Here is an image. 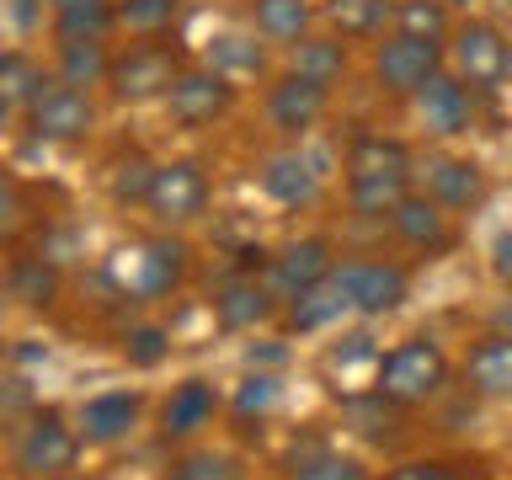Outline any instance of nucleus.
I'll list each match as a JSON object with an SVG mask.
<instances>
[{
    "instance_id": "1",
    "label": "nucleus",
    "mask_w": 512,
    "mask_h": 480,
    "mask_svg": "<svg viewBox=\"0 0 512 480\" xmlns=\"http://www.w3.org/2000/svg\"><path fill=\"white\" fill-rule=\"evenodd\" d=\"M192 267L187 240H176L171 230H160L155 240H134L107 262V278L118 288V299L128 304H160L166 294H176Z\"/></svg>"
},
{
    "instance_id": "2",
    "label": "nucleus",
    "mask_w": 512,
    "mask_h": 480,
    "mask_svg": "<svg viewBox=\"0 0 512 480\" xmlns=\"http://www.w3.org/2000/svg\"><path fill=\"white\" fill-rule=\"evenodd\" d=\"M187 70L182 48L166 38H134L128 48H112V70H107V102L118 107H144V102H166L176 75Z\"/></svg>"
},
{
    "instance_id": "3",
    "label": "nucleus",
    "mask_w": 512,
    "mask_h": 480,
    "mask_svg": "<svg viewBox=\"0 0 512 480\" xmlns=\"http://www.w3.org/2000/svg\"><path fill=\"white\" fill-rule=\"evenodd\" d=\"M374 390L384 400H395L400 411H416L427 400H438L448 390V352L432 336H411L395 342L384 358L374 363Z\"/></svg>"
},
{
    "instance_id": "4",
    "label": "nucleus",
    "mask_w": 512,
    "mask_h": 480,
    "mask_svg": "<svg viewBox=\"0 0 512 480\" xmlns=\"http://www.w3.org/2000/svg\"><path fill=\"white\" fill-rule=\"evenodd\" d=\"M86 438L80 427L64 416L59 406H38L16 427V443H11V475L16 480H54V475H75V459Z\"/></svg>"
},
{
    "instance_id": "5",
    "label": "nucleus",
    "mask_w": 512,
    "mask_h": 480,
    "mask_svg": "<svg viewBox=\"0 0 512 480\" xmlns=\"http://www.w3.org/2000/svg\"><path fill=\"white\" fill-rule=\"evenodd\" d=\"M208 203H214V176H208V166L192 155H176V160H160L155 166L144 214L155 219V230H187V224H198L208 214Z\"/></svg>"
},
{
    "instance_id": "6",
    "label": "nucleus",
    "mask_w": 512,
    "mask_h": 480,
    "mask_svg": "<svg viewBox=\"0 0 512 480\" xmlns=\"http://www.w3.org/2000/svg\"><path fill=\"white\" fill-rule=\"evenodd\" d=\"M96 96L80 91V86H64V80L54 75L48 86L38 91V102L27 107V134L43 139V144H86L96 134Z\"/></svg>"
},
{
    "instance_id": "7",
    "label": "nucleus",
    "mask_w": 512,
    "mask_h": 480,
    "mask_svg": "<svg viewBox=\"0 0 512 480\" xmlns=\"http://www.w3.org/2000/svg\"><path fill=\"white\" fill-rule=\"evenodd\" d=\"M235 112V80L219 75L214 64H187L182 75H176V86L166 96V118L182 128V134H203V128L224 123Z\"/></svg>"
},
{
    "instance_id": "8",
    "label": "nucleus",
    "mask_w": 512,
    "mask_h": 480,
    "mask_svg": "<svg viewBox=\"0 0 512 480\" xmlns=\"http://www.w3.org/2000/svg\"><path fill=\"white\" fill-rule=\"evenodd\" d=\"M448 64V43H427V38H406V32H390V38L374 43V86L390 96H416Z\"/></svg>"
},
{
    "instance_id": "9",
    "label": "nucleus",
    "mask_w": 512,
    "mask_h": 480,
    "mask_svg": "<svg viewBox=\"0 0 512 480\" xmlns=\"http://www.w3.org/2000/svg\"><path fill=\"white\" fill-rule=\"evenodd\" d=\"M507 54H512L507 32L496 22H480V16L475 22H459L454 32H448V70L475 91L502 86L507 80Z\"/></svg>"
},
{
    "instance_id": "10",
    "label": "nucleus",
    "mask_w": 512,
    "mask_h": 480,
    "mask_svg": "<svg viewBox=\"0 0 512 480\" xmlns=\"http://www.w3.org/2000/svg\"><path fill=\"white\" fill-rule=\"evenodd\" d=\"M331 278L352 299V315H390L411 294V272L384 256H347V262H336Z\"/></svg>"
},
{
    "instance_id": "11",
    "label": "nucleus",
    "mask_w": 512,
    "mask_h": 480,
    "mask_svg": "<svg viewBox=\"0 0 512 480\" xmlns=\"http://www.w3.org/2000/svg\"><path fill=\"white\" fill-rule=\"evenodd\" d=\"M262 112H267V128H272L278 139H304V134H315V128L326 123V112H331V91L288 70V75H278V80L267 86Z\"/></svg>"
},
{
    "instance_id": "12",
    "label": "nucleus",
    "mask_w": 512,
    "mask_h": 480,
    "mask_svg": "<svg viewBox=\"0 0 512 480\" xmlns=\"http://www.w3.org/2000/svg\"><path fill=\"white\" fill-rule=\"evenodd\" d=\"M336 246L326 235H304L294 240V246H283L278 256H267V267H262V283L278 294V304L288 299H299V294H310V288H320L336 272Z\"/></svg>"
},
{
    "instance_id": "13",
    "label": "nucleus",
    "mask_w": 512,
    "mask_h": 480,
    "mask_svg": "<svg viewBox=\"0 0 512 480\" xmlns=\"http://www.w3.org/2000/svg\"><path fill=\"white\" fill-rule=\"evenodd\" d=\"M416 182H422V192L438 208H448V214H470V208L486 203V171L475 166L470 155H427L416 160Z\"/></svg>"
},
{
    "instance_id": "14",
    "label": "nucleus",
    "mask_w": 512,
    "mask_h": 480,
    "mask_svg": "<svg viewBox=\"0 0 512 480\" xmlns=\"http://www.w3.org/2000/svg\"><path fill=\"white\" fill-rule=\"evenodd\" d=\"M411 107H416V123H422L427 134L454 139V134H464V128L475 123V86H464V80L443 64V70L411 96Z\"/></svg>"
},
{
    "instance_id": "15",
    "label": "nucleus",
    "mask_w": 512,
    "mask_h": 480,
    "mask_svg": "<svg viewBox=\"0 0 512 480\" xmlns=\"http://www.w3.org/2000/svg\"><path fill=\"white\" fill-rule=\"evenodd\" d=\"M139 416H144L139 390H102L75 411V427L86 438V448H118L139 432Z\"/></svg>"
},
{
    "instance_id": "16",
    "label": "nucleus",
    "mask_w": 512,
    "mask_h": 480,
    "mask_svg": "<svg viewBox=\"0 0 512 480\" xmlns=\"http://www.w3.org/2000/svg\"><path fill=\"white\" fill-rule=\"evenodd\" d=\"M390 235L416 256H438V251L454 246V214L438 208L427 192H406V198L395 203V214H390Z\"/></svg>"
},
{
    "instance_id": "17",
    "label": "nucleus",
    "mask_w": 512,
    "mask_h": 480,
    "mask_svg": "<svg viewBox=\"0 0 512 480\" xmlns=\"http://www.w3.org/2000/svg\"><path fill=\"white\" fill-rule=\"evenodd\" d=\"M320 171L304 150H278V155H267L262 160V171H256V182H262V192L278 208H310L320 203Z\"/></svg>"
},
{
    "instance_id": "18",
    "label": "nucleus",
    "mask_w": 512,
    "mask_h": 480,
    "mask_svg": "<svg viewBox=\"0 0 512 480\" xmlns=\"http://www.w3.org/2000/svg\"><path fill=\"white\" fill-rule=\"evenodd\" d=\"M214 416H219V390L214 384L208 379H182L166 395V406H160V438L187 443V438H198L203 427H214Z\"/></svg>"
},
{
    "instance_id": "19",
    "label": "nucleus",
    "mask_w": 512,
    "mask_h": 480,
    "mask_svg": "<svg viewBox=\"0 0 512 480\" xmlns=\"http://www.w3.org/2000/svg\"><path fill=\"white\" fill-rule=\"evenodd\" d=\"M464 390L480 400L512 395V331H491L464 352Z\"/></svg>"
},
{
    "instance_id": "20",
    "label": "nucleus",
    "mask_w": 512,
    "mask_h": 480,
    "mask_svg": "<svg viewBox=\"0 0 512 480\" xmlns=\"http://www.w3.org/2000/svg\"><path fill=\"white\" fill-rule=\"evenodd\" d=\"M278 310H283V304H278V294H272L262 278H230L214 294L219 331H256V326H267Z\"/></svg>"
},
{
    "instance_id": "21",
    "label": "nucleus",
    "mask_w": 512,
    "mask_h": 480,
    "mask_svg": "<svg viewBox=\"0 0 512 480\" xmlns=\"http://www.w3.org/2000/svg\"><path fill=\"white\" fill-rule=\"evenodd\" d=\"M48 80H54V70H43L27 48H0V128L27 118V107L38 102Z\"/></svg>"
},
{
    "instance_id": "22",
    "label": "nucleus",
    "mask_w": 512,
    "mask_h": 480,
    "mask_svg": "<svg viewBox=\"0 0 512 480\" xmlns=\"http://www.w3.org/2000/svg\"><path fill=\"white\" fill-rule=\"evenodd\" d=\"M118 32V6L112 0H70L48 11V38L59 43H112Z\"/></svg>"
},
{
    "instance_id": "23",
    "label": "nucleus",
    "mask_w": 512,
    "mask_h": 480,
    "mask_svg": "<svg viewBox=\"0 0 512 480\" xmlns=\"http://www.w3.org/2000/svg\"><path fill=\"white\" fill-rule=\"evenodd\" d=\"M6 288H11V304H22V310H32V315H48L64 294L59 262H48V256H11Z\"/></svg>"
},
{
    "instance_id": "24",
    "label": "nucleus",
    "mask_w": 512,
    "mask_h": 480,
    "mask_svg": "<svg viewBox=\"0 0 512 480\" xmlns=\"http://www.w3.org/2000/svg\"><path fill=\"white\" fill-rule=\"evenodd\" d=\"M342 315H352V299L342 294V283H336V278H326L320 288H310V294H299V299L283 304V326L294 331V336L326 331V326H336Z\"/></svg>"
},
{
    "instance_id": "25",
    "label": "nucleus",
    "mask_w": 512,
    "mask_h": 480,
    "mask_svg": "<svg viewBox=\"0 0 512 480\" xmlns=\"http://www.w3.org/2000/svg\"><path fill=\"white\" fill-rule=\"evenodd\" d=\"M347 176H416V155L400 139L384 134H358L347 144Z\"/></svg>"
},
{
    "instance_id": "26",
    "label": "nucleus",
    "mask_w": 512,
    "mask_h": 480,
    "mask_svg": "<svg viewBox=\"0 0 512 480\" xmlns=\"http://www.w3.org/2000/svg\"><path fill=\"white\" fill-rule=\"evenodd\" d=\"M246 11H251L256 38L288 43V48H294L299 38H310V27H315V6H310V0H251Z\"/></svg>"
},
{
    "instance_id": "27",
    "label": "nucleus",
    "mask_w": 512,
    "mask_h": 480,
    "mask_svg": "<svg viewBox=\"0 0 512 480\" xmlns=\"http://www.w3.org/2000/svg\"><path fill=\"white\" fill-rule=\"evenodd\" d=\"M347 38H336V32H326V38H299L294 43V64L288 70L304 75V80H315V86H326L336 91L347 80Z\"/></svg>"
},
{
    "instance_id": "28",
    "label": "nucleus",
    "mask_w": 512,
    "mask_h": 480,
    "mask_svg": "<svg viewBox=\"0 0 512 480\" xmlns=\"http://www.w3.org/2000/svg\"><path fill=\"white\" fill-rule=\"evenodd\" d=\"M320 16H326L336 38L363 43V38H379L384 22H395V0H326Z\"/></svg>"
},
{
    "instance_id": "29",
    "label": "nucleus",
    "mask_w": 512,
    "mask_h": 480,
    "mask_svg": "<svg viewBox=\"0 0 512 480\" xmlns=\"http://www.w3.org/2000/svg\"><path fill=\"white\" fill-rule=\"evenodd\" d=\"M107 70H112V43H59L54 48V75L64 86L96 91V86H107Z\"/></svg>"
},
{
    "instance_id": "30",
    "label": "nucleus",
    "mask_w": 512,
    "mask_h": 480,
    "mask_svg": "<svg viewBox=\"0 0 512 480\" xmlns=\"http://www.w3.org/2000/svg\"><path fill=\"white\" fill-rule=\"evenodd\" d=\"M155 166L160 160H150L144 150H118L107 166V198L118 208H144V198H150V182H155Z\"/></svg>"
},
{
    "instance_id": "31",
    "label": "nucleus",
    "mask_w": 512,
    "mask_h": 480,
    "mask_svg": "<svg viewBox=\"0 0 512 480\" xmlns=\"http://www.w3.org/2000/svg\"><path fill=\"white\" fill-rule=\"evenodd\" d=\"M411 192L406 176H347V208L352 219H390L395 203Z\"/></svg>"
},
{
    "instance_id": "32",
    "label": "nucleus",
    "mask_w": 512,
    "mask_h": 480,
    "mask_svg": "<svg viewBox=\"0 0 512 480\" xmlns=\"http://www.w3.org/2000/svg\"><path fill=\"white\" fill-rule=\"evenodd\" d=\"M342 422H352V432H363V438H374V443H390L400 432V406H395V400H384L379 390L347 395L342 400Z\"/></svg>"
},
{
    "instance_id": "33",
    "label": "nucleus",
    "mask_w": 512,
    "mask_h": 480,
    "mask_svg": "<svg viewBox=\"0 0 512 480\" xmlns=\"http://www.w3.org/2000/svg\"><path fill=\"white\" fill-rule=\"evenodd\" d=\"M395 32L427 38V43H448V32H454L448 0H395Z\"/></svg>"
},
{
    "instance_id": "34",
    "label": "nucleus",
    "mask_w": 512,
    "mask_h": 480,
    "mask_svg": "<svg viewBox=\"0 0 512 480\" xmlns=\"http://www.w3.org/2000/svg\"><path fill=\"white\" fill-rule=\"evenodd\" d=\"M118 6V32L128 38H166L182 0H112Z\"/></svg>"
},
{
    "instance_id": "35",
    "label": "nucleus",
    "mask_w": 512,
    "mask_h": 480,
    "mask_svg": "<svg viewBox=\"0 0 512 480\" xmlns=\"http://www.w3.org/2000/svg\"><path fill=\"white\" fill-rule=\"evenodd\" d=\"M208 64H214L219 75H262L267 70V48L256 38H214L208 43Z\"/></svg>"
},
{
    "instance_id": "36",
    "label": "nucleus",
    "mask_w": 512,
    "mask_h": 480,
    "mask_svg": "<svg viewBox=\"0 0 512 480\" xmlns=\"http://www.w3.org/2000/svg\"><path fill=\"white\" fill-rule=\"evenodd\" d=\"M171 480H246L235 454H219V448H192V454L171 459Z\"/></svg>"
},
{
    "instance_id": "37",
    "label": "nucleus",
    "mask_w": 512,
    "mask_h": 480,
    "mask_svg": "<svg viewBox=\"0 0 512 480\" xmlns=\"http://www.w3.org/2000/svg\"><path fill=\"white\" fill-rule=\"evenodd\" d=\"M288 480H368V464L352 454H336V448H320V454L299 459Z\"/></svg>"
},
{
    "instance_id": "38",
    "label": "nucleus",
    "mask_w": 512,
    "mask_h": 480,
    "mask_svg": "<svg viewBox=\"0 0 512 480\" xmlns=\"http://www.w3.org/2000/svg\"><path fill=\"white\" fill-rule=\"evenodd\" d=\"M278 400H283L278 374H251V379H240V390H235V416H256V422H262Z\"/></svg>"
},
{
    "instance_id": "39",
    "label": "nucleus",
    "mask_w": 512,
    "mask_h": 480,
    "mask_svg": "<svg viewBox=\"0 0 512 480\" xmlns=\"http://www.w3.org/2000/svg\"><path fill=\"white\" fill-rule=\"evenodd\" d=\"M171 352V331L166 326H128L123 331V358L134 368H155Z\"/></svg>"
},
{
    "instance_id": "40",
    "label": "nucleus",
    "mask_w": 512,
    "mask_h": 480,
    "mask_svg": "<svg viewBox=\"0 0 512 480\" xmlns=\"http://www.w3.org/2000/svg\"><path fill=\"white\" fill-rule=\"evenodd\" d=\"M384 480H480V464H459V459H406V464H395Z\"/></svg>"
},
{
    "instance_id": "41",
    "label": "nucleus",
    "mask_w": 512,
    "mask_h": 480,
    "mask_svg": "<svg viewBox=\"0 0 512 480\" xmlns=\"http://www.w3.org/2000/svg\"><path fill=\"white\" fill-rule=\"evenodd\" d=\"M32 411H38V400H32V384L16 379V374H0V427H22Z\"/></svg>"
},
{
    "instance_id": "42",
    "label": "nucleus",
    "mask_w": 512,
    "mask_h": 480,
    "mask_svg": "<svg viewBox=\"0 0 512 480\" xmlns=\"http://www.w3.org/2000/svg\"><path fill=\"white\" fill-rule=\"evenodd\" d=\"M22 230V187L11 171H0V240H11Z\"/></svg>"
},
{
    "instance_id": "43",
    "label": "nucleus",
    "mask_w": 512,
    "mask_h": 480,
    "mask_svg": "<svg viewBox=\"0 0 512 480\" xmlns=\"http://www.w3.org/2000/svg\"><path fill=\"white\" fill-rule=\"evenodd\" d=\"M491 272H496V283L512 288V230H502L491 240Z\"/></svg>"
},
{
    "instance_id": "44",
    "label": "nucleus",
    "mask_w": 512,
    "mask_h": 480,
    "mask_svg": "<svg viewBox=\"0 0 512 480\" xmlns=\"http://www.w3.org/2000/svg\"><path fill=\"white\" fill-rule=\"evenodd\" d=\"M16 22H22V32L38 27V22H43V16H38V0H16Z\"/></svg>"
},
{
    "instance_id": "45",
    "label": "nucleus",
    "mask_w": 512,
    "mask_h": 480,
    "mask_svg": "<svg viewBox=\"0 0 512 480\" xmlns=\"http://www.w3.org/2000/svg\"><path fill=\"white\" fill-rule=\"evenodd\" d=\"M6 304H11V288H6V272H0V315H6Z\"/></svg>"
},
{
    "instance_id": "46",
    "label": "nucleus",
    "mask_w": 512,
    "mask_h": 480,
    "mask_svg": "<svg viewBox=\"0 0 512 480\" xmlns=\"http://www.w3.org/2000/svg\"><path fill=\"white\" fill-rule=\"evenodd\" d=\"M54 6H70V0H48V11H54Z\"/></svg>"
},
{
    "instance_id": "47",
    "label": "nucleus",
    "mask_w": 512,
    "mask_h": 480,
    "mask_svg": "<svg viewBox=\"0 0 512 480\" xmlns=\"http://www.w3.org/2000/svg\"><path fill=\"white\" fill-rule=\"evenodd\" d=\"M54 480H80V475H54Z\"/></svg>"
}]
</instances>
